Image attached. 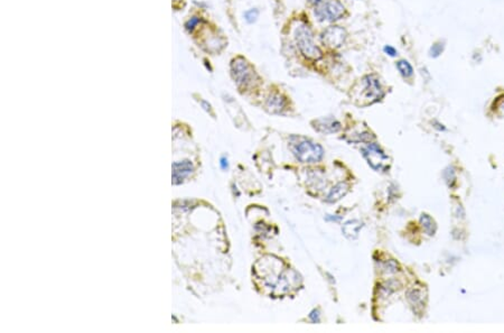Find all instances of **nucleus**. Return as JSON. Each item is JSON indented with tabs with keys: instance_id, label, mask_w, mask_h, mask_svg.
I'll return each instance as SVG.
<instances>
[{
	"instance_id": "7ed1b4c3",
	"label": "nucleus",
	"mask_w": 504,
	"mask_h": 333,
	"mask_svg": "<svg viewBox=\"0 0 504 333\" xmlns=\"http://www.w3.org/2000/svg\"><path fill=\"white\" fill-rule=\"evenodd\" d=\"M344 14L345 7L339 0H328L315 10V15L320 20L335 22L341 20Z\"/></svg>"
},
{
	"instance_id": "1a4fd4ad",
	"label": "nucleus",
	"mask_w": 504,
	"mask_h": 333,
	"mask_svg": "<svg viewBox=\"0 0 504 333\" xmlns=\"http://www.w3.org/2000/svg\"><path fill=\"white\" fill-rule=\"evenodd\" d=\"M315 126L314 128L317 132L323 134H333L337 132L341 129V124L333 118H322L313 122Z\"/></svg>"
},
{
	"instance_id": "39448f33",
	"label": "nucleus",
	"mask_w": 504,
	"mask_h": 333,
	"mask_svg": "<svg viewBox=\"0 0 504 333\" xmlns=\"http://www.w3.org/2000/svg\"><path fill=\"white\" fill-rule=\"evenodd\" d=\"M364 158L368 160L369 165L371 166L373 170H379L385 168L386 163L388 162V156L385 154L380 146L371 142L367 147H364L362 150Z\"/></svg>"
},
{
	"instance_id": "ddd939ff",
	"label": "nucleus",
	"mask_w": 504,
	"mask_h": 333,
	"mask_svg": "<svg viewBox=\"0 0 504 333\" xmlns=\"http://www.w3.org/2000/svg\"><path fill=\"white\" fill-rule=\"evenodd\" d=\"M420 224H422L424 231L428 236H434L435 232H436V229H437L436 222L434 221V219L432 218L431 216L423 214L422 216H420Z\"/></svg>"
},
{
	"instance_id": "f03ea898",
	"label": "nucleus",
	"mask_w": 504,
	"mask_h": 333,
	"mask_svg": "<svg viewBox=\"0 0 504 333\" xmlns=\"http://www.w3.org/2000/svg\"><path fill=\"white\" fill-rule=\"evenodd\" d=\"M294 154L302 163H317L324 156V150L321 145L308 140H302L295 144Z\"/></svg>"
},
{
	"instance_id": "0eeeda50",
	"label": "nucleus",
	"mask_w": 504,
	"mask_h": 333,
	"mask_svg": "<svg viewBox=\"0 0 504 333\" xmlns=\"http://www.w3.org/2000/svg\"><path fill=\"white\" fill-rule=\"evenodd\" d=\"M363 94L368 100L374 101L380 100L383 96V90L381 83L376 76H367L363 80Z\"/></svg>"
},
{
	"instance_id": "6e6552de",
	"label": "nucleus",
	"mask_w": 504,
	"mask_h": 333,
	"mask_svg": "<svg viewBox=\"0 0 504 333\" xmlns=\"http://www.w3.org/2000/svg\"><path fill=\"white\" fill-rule=\"evenodd\" d=\"M193 164L189 160H183L173 165V184H179L193 172Z\"/></svg>"
},
{
	"instance_id": "412c9836",
	"label": "nucleus",
	"mask_w": 504,
	"mask_h": 333,
	"mask_svg": "<svg viewBox=\"0 0 504 333\" xmlns=\"http://www.w3.org/2000/svg\"><path fill=\"white\" fill-rule=\"evenodd\" d=\"M383 50H385V53L387 55H389V56H391V58H395L398 55V50L391 45H386L385 48H383Z\"/></svg>"
},
{
	"instance_id": "9b49d317",
	"label": "nucleus",
	"mask_w": 504,
	"mask_h": 333,
	"mask_svg": "<svg viewBox=\"0 0 504 333\" xmlns=\"http://www.w3.org/2000/svg\"><path fill=\"white\" fill-rule=\"evenodd\" d=\"M286 104H287V101H286L283 96L275 94H271L269 96V99H268L267 108L269 109V111L272 114H278L285 109Z\"/></svg>"
},
{
	"instance_id": "4468645a",
	"label": "nucleus",
	"mask_w": 504,
	"mask_h": 333,
	"mask_svg": "<svg viewBox=\"0 0 504 333\" xmlns=\"http://www.w3.org/2000/svg\"><path fill=\"white\" fill-rule=\"evenodd\" d=\"M396 66L398 71L400 72V74L404 78H408L414 76V68L411 66V64L408 61H406V60H400V61L397 62Z\"/></svg>"
},
{
	"instance_id": "bb28decb",
	"label": "nucleus",
	"mask_w": 504,
	"mask_h": 333,
	"mask_svg": "<svg viewBox=\"0 0 504 333\" xmlns=\"http://www.w3.org/2000/svg\"><path fill=\"white\" fill-rule=\"evenodd\" d=\"M326 219L327 220H334V221H340L341 220V218H335V216H334V218H330V216H327Z\"/></svg>"
},
{
	"instance_id": "20e7f679",
	"label": "nucleus",
	"mask_w": 504,
	"mask_h": 333,
	"mask_svg": "<svg viewBox=\"0 0 504 333\" xmlns=\"http://www.w3.org/2000/svg\"><path fill=\"white\" fill-rule=\"evenodd\" d=\"M231 71L238 86H247L253 76V71L243 58H234L231 63Z\"/></svg>"
},
{
	"instance_id": "f3484780",
	"label": "nucleus",
	"mask_w": 504,
	"mask_h": 333,
	"mask_svg": "<svg viewBox=\"0 0 504 333\" xmlns=\"http://www.w3.org/2000/svg\"><path fill=\"white\" fill-rule=\"evenodd\" d=\"M444 178H445L446 180V182L448 184V186L452 188L453 185H454V183L456 182V174H455V170L453 168H448L445 172H444Z\"/></svg>"
},
{
	"instance_id": "2eb2a0df",
	"label": "nucleus",
	"mask_w": 504,
	"mask_h": 333,
	"mask_svg": "<svg viewBox=\"0 0 504 333\" xmlns=\"http://www.w3.org/2000/svg\"><path fill=\"white\" fill-rule=\"evenodd\" d=\"M444 48H445V43L444 42H437L429 50V55H431V58H438L444 52Z\"/></svg>"
},
{
	"instance_id": "f257e3e1",
	"label": "nucleus",
	"mask_w": 504,
	"mask_h": 333,
	"mask_svg": "<svg viewBox=\"0 0 504 333\" xmlns=\"http://www.w3.org/2000/svg\"><path fill=\"white\" fill-rule=\"evenodd\" d=\"M295 40L298 48L305 58L317 61L323 56L321 48L314 40L312 30L306 24H299L295 30Z\"/></svg>"
},
{
	"instance_id": "dca6fc26",
	"label": "nucleus",
	"mask_w": 504,
	"mask_h": 333,
	"mask_svg": "<svg viewBox=\"0 0 504 333\" xmlns=\"http://www.w3.org/2000/svg\"><path fill=\"white\" fill-rule=\"evenodd\" d=\"M407 298H408L409 300V302L413 304V305H418L422 303V294H420L419 290H409L408 293H407Z\"/></svg>"
},
{
	"instance_id": "6ab92c4d",
	"label": "nucleus",
	"mask_w": 504,
	"mask_h": 333,
	"mask_svg": "<svg viewBox=\"0 0 504 333\" xmlns=\"http://www.w3.org/2000/svg\"><path fill=\"white\" fill-rule=\"evenodd\" d=\"M396 286H398V283H395V280H390L388 283L383 284L381 288V292L385 293V295H390L391 293H394L397 290Z\"/></svg>"
},
{
	"instance_id": "aec40b11",
	"label": "nucleus",
	"mask_w": 504,
	"mask_h": 333,
	"mask_svg": "<svg viewBox=\"0 0 504 333\" xmlns=\"http://www.w3.org/2000/svg\"><path fill=\"white\" fill-rule=\"evenodd\" d=\"M383 270H385L386 272H389V274H392V272H396L398 270V265H397L395 260H389V262H387L385 264V266H383Z\"/></svg>"
},
{
	"instance_id": "f8f14e48",
	"label": "nucleus",
	"mask_w": 504,
	"mask_h": 333,
	"mask_svg": "<svg viewBox=\"0 0 504 333\" xmlns=\"http://www.w3.org/2000/svg\"><path fill=\"white\" fill-rule=\"evenodd\" d=\"M348 192H349V185L348 184L346 183L336 184L335 186L331 190V192L328 193L326 201L330 202V203H335L339 200H341V198L343 196H345Z\"/></svg>"
},
{
	"instance_id": "9d476101",
	"label": "nucleus",
	"mask_w": 504,
	"mask_h": 333,
	"mask_svg": "<svg viewBox=\"0 0 504 333\" xmlns=\"http://www.w3.org/2000/svg\"><path fill=\"white\" fill-rule=\"evenodd\" d=\"M363 226V224L359 220H349L342 226V232L348 239L354 240L359 237L360 230Z\"/></svg>"
},
{
	"instance_id": "423d86ee",
	"label": "nucleus",
	"mask_w": 504,
	"mask_h": 333,
	"mask_svg": "<svg viewBox=\"0 0 504 333\" xmlns=\"http://www.w3.org/2000/svg\"><path fill=\"white\" fill-rule=\"evenodd\" d=\"M346 30L340 26H330L322 33V42L327 48H339L345 43Z\"/></svg>"
},
{
	"instance_id": "a878e982",
	"label": "nucleus",
	"mask_w": 504,
	"mask_h": 333,
	"mask_svg": "<svg viewBox=\"0 0 504 333\" xmlns=\"http://www.w3.org/2000/svg\"><path fill=\"white\" fill-rule=\"evenodd\" d=\"M308 2L313 4H321L322 0H308Z\"/></svg>"
},
{
	"instance_id": "5701e85b",
	"label": "nucleus",
	"mask_w": 504,
	"mask_h": 333,
	"mask_svg": "<svg viewBox=\"0 0 504 333\" xmlns=\"http://www.w3.org/2000/svg\"><path fill=\"white\" fill-rule=\"evenodd\" d=\"M309 318H311L313 322H320V311H318V310H314L311 313V316H309Z\"/></svg>"
},
{
	"instance_id": "b1692460",
	"label": "nucleus",
	"mask_w": 504,
	"mask_h": 333,
	"mask_svg": "<svg viewBox=\"0 0 504 333\" xmlns=\"http://www.w3.org/2000/svg\"><path fill=\"white\" fill-rule=\"evenodd\" d=\"M220 164H221V168L225 170V168H228V160H225V158H222L221 162H220Z\"/></svg>"
},
{
	"instance_id": "a211bd4d",
	"label": "nucleus",
	"mask_w": 504,
	"mask_h": 333,
	"mask_svg": "<svg viewBox=\"0 0 504 333\" xmlns=\"http://www.w3.org/2000/svg\"><path fill=\"white\" fill-rule=\"evenodd\" d=\"M259 17V10L256 8L249 9L246 12H244V18L249 22V24H252V22H256Z\"/></svg>"
},
{
	"instance_id": "393cba45",
	"label": "nucleus",
	"mask_w": 504,
	"mask_h": 333,
	"mask_svg": "<svg viewBox=\"0 0 504 333\" xmlns=\"http://www.w3.org/2000/svg\"><path fill=\"white\" fill-rule=\"evenodd\" d=\"M434 124H436V126H435V127H436V128L438 129V130H446V128L444 127L443 124H441L439 122H434Z\"/></svg>"
},
{
	"instance_id": "4be33fe9",
	"label": "nucleus",
	"mask_w": 504,
	"mask_h": 333,
	"mask_svg": "<svg viewBox=\"0 0 504 333\" xmlns=\"http://www.w3.org/2000/svg\"><path fill=\"white\" fill-rule=\"evenodd\" d=\"M198 22H200V20H198L197 17H193V18H191V20H189L186 22V25H185V26H186V28L188 30H192L194 28V27H195L198 24Z\"/></svg>"
}]
</instances>
